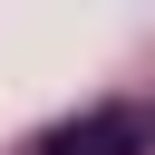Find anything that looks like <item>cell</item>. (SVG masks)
Wrapping results in <instances>:
<instances>
[{"instance_id":"obj_1","label":"cell","mask_w":155,"mask_h":155,"mask_svg":"<svg viewBox=\"0 0 155 155\" xmlns=\"http://www.w3.org/2000/svg\"><path fill=\"white\" fill-rule=\"evenodd\" d=\"M136 145H145V126L126 107H97V116H78V126L48 136V155H136Z\"/></svg>"}]
</instances>
